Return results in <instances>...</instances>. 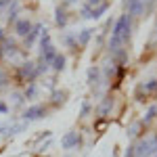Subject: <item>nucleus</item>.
Listing matches in <instances>:
<instances>
[{
	"label": "nucleus",
	"instance_id": "obj_1",
	"mask_svg": "<svg viewBox=\"0 0 157 157\" xmlns=\"http://www.w3.org/2000/svg\"><path fill=\"white\" fill-rule=\"evenodd\" d=\"M130 15H121L120 19L115 21L113 25V32H111V38H109V52H111V57L115 55V52H120L126 44H128V40H130V29H132V23H130Z\"/></svg>",
	"mask_w": 157,
	"mask_h": 157
},
{
	"label": "nucleus",
	"instance_id": "obj_2",
	"mask_svg": "<svg viewBox=\"0 0 157 157\" xmlns=\"http://www.w3.org/2000/svg\"><path fill=\"white\" fill-rule=\"evenodd\" d=\"M157 151V136H147L134 145V157H153Z\"/></svg>",
	"mask_w": 157,
	"mask_h": 157
},
{
	"label": "nucleus",
	"instance_id": "obj_3",
	"mask_svg": "<svg viewBox=\"0 0 157 157\" xmlns=\"http://www.w3.org/2000/svg\"><path fill=\"white\" fill-rule=\"evenodd\" d=\"M46 113H48V111H46V107L38 103V105H29V107L25 109L23 113H21V120L29 124V121H36V120H42V117H46Z\"/></svg>",
	"mask_w": 157,
	"mask_h": 157
},
{
	"label": "nucleus",
	"instance_id": "obj_4",
	"mask_svg": "<svg viewBox=\"0 0 157 157\" xmlns=\"http://www.w3.org/2000/svg\"><path fill=\"white\" fill-rule=\"evenodd\" d=\"M80 143H82V136L75 132V130H71V132H67L61 138V149L63 151H71V149H78Z\"/></svg>",
	"mask_w": 157,
	"mask_h": 157
},
{
	"label": "nucleus",
	"instance_id": "obj_5",
	"mask_svg": "<svg viewBox=\"0 0 157 157\" xmlns=\"http://www.w3.org/2000/svg\"><path fill=\"white\" fill-rule=\"evenodd\" d=\"M86 82L88 86L92 88V90H97L101 82H103V73H101V67L98 65H92V67H88V71H86Z\"/></svg>",
	"mask_w": 157,
	"mask_h": 157
},
{
	"label": "nucleus",
	"instance_id": "obj_6",
	"mask_svg": "<svg viewBox=\"0 0 157 157\" xmlns=\"http://www.w3.org/2000/svg\"><path fill=\"white\" fill-rule=\"evenodd\" d=\"M19 78H21V80H27V84L34 82V80H36V63H32V61L21 63V65H19Z\"/></svg>",
	"mask_w": 157,
	"mask_h": 157
},
{
	"label": "nucleus",
	"instance_id": "obj_7",
	"mask_svg": "<svg viewBox=\"0 0 157 157\" xmlns=\"http://www.w3.org/2000/svg\"><path fill=\"white\" fill-rule=\"evenodd\" d=\"M124 6H126V15H130V17H140V15H145V4H143V0H124Z\"/></svg>",
	"mask_w": 157,
	"mask_h": 157
},
{
	"label": "nucleus",
	"instance_id": "obj_8",
	"mask_svg": "<svg viewBox=\"0 0 157 157\" xmlns=\"http://www.w3.org/2000/svg\"><path fill=\"white\" fill-rule=\"evenodd\" d=\"M29 29H32V21L29 19H17V23H15V34L17 36H21V38H25L27 34H29Z\"/></svg>",
	"mask_w": 157,
	"mask_h": 157
},
{
	"label": "nucleus",
	"instance_id": "obj_9",
	"mask_svg": "<svg viewBox=\"0 0 157 157\" xmlns=\"http://www.w3.org/2000/svg\"><path fill=\"white\" fill-rule=\"evenodd\" d=\"M111 107H113V98L105 97L103 101H101V105L97 107V115H98V117H107L109 111H111Z\"/></svg>",
	"mask_w": 157,
	"mask_h": 157
},
{
	"label": "nucleus",
	"instance_id": "obj_10",
	"mask_svg": "<svg viewBox=\"0 0 157 157\" xmlns=\"http://www.w3.org/2000/svg\"><path fill=\"white\" fill-rule=\"evenodd\" d=\"M40 57H42V63L50 65V63H52V59L57 57V50H55V46H52V44H46V46H42Z\"/></svg>",
	"mask_w": 157,
	"mask_h": 157
},
{
	"label": "nucleus",
	"instance_id": "obj_11",
	"mask_svg": "<svg viewBox=\"0 0 157 157\" xmlns=\"http://www.w3.org/2000/svg\"><path fill=\"white\" fill-rule=\"evenodd\" d=\"M42 32H44V25H42V23H36V25H32V29H29V34L25 36V44H27V46H29V44H34V42H36V38L40 36Z\"/></svg>",
	"mask_w": 157,
	"mask_h": 157
},
{
	"label": "nucleus",
	"instance_id": "obj_12",
	"mask_svg": "<svg viewBox=\"0 0 157 157\" xmlns=\"http://www.w3.org/2000/svg\"><path fill=\"white\" fill-rule=\"evenodd\" d=\"M38 92H40L38 84H36V82H29V84L25 86V90H23L25 101H34V98H38Z\"/></svg>",
	"mask_w": 157,
	"mask_h": 157
},
{
	"label": "nucleus",
	"instance_id": "obj_13",
	"mask_svg": "<svg viewBox=\"0 0 157 157\" xmlns=\"http://www.w3.org/2000/svg\"><path fill=\"white\" fill-rule=\"evenodd\" d=\"M15 52H17V44L13 40H9V38H4L2 40V55L9 57V55H15Z\"/></svg>",
	"mask_w": 157,
	"mask_h": 157
},
{
	"label": "nucleus",
	"instance_id": "obj_14",
	"mask_svg": "<svg viewBox=\"0 0 157 157\" xmlns=\"http://www.w3.org/2000/svg\"><path fill=\"white\" fill-rule=\"evenodd\" d=\"M17 15H19V2L13 0L11 6H9V17H6V21H9V23H17Z\"/></svg>",
	"mask_w": 157,
	"mask_h": 157
},
{
	"label": "nucleus",
	"instance_id": "obj_15",
	"mask_svg": "<svg viewBox=\"0 0 157 157\" xmlns=\"http://www.w3.org/2000/svg\"><path fill=\"white\" fill-rule=\"evenodd\" d=\"M65 63H67L65 55L57 52V57L52 59V63H50V65H52V69H55V71H63V69H65Z\"/></svg>",
	"mask_w": 157,
	"mask_h": 157
},
{
	"label": "nucleus",
	"instance_id": "obj_16",
	"mask_svg": "<svg viewBox=\"0 0 157 157\" xmlns=\"http://www.w3.org/2000/svg\"><path fill=\"white\" fill-rule=\"evenodd\" d=\"M55 23L59 25V27L67 25V13H65V9H57L55 11Z\"/></svg>",
	"mask_w": 157,
	"mask_h": 157
},
{
	"label": "nucleus",
	"instance_id": "obj_17",
	"mask_svg": "<svg viewBox=\"0 0 157 157\" xmlns=\"http://www.w3.org/2000/svg\"><path fill=\"white\" fill-rule=\"evenodd\" d=\"M92 34H94V29H82L80 36H78V44H80V46H86V44L90 42Z\"/></svg>",
	"mask_w": 157,
	"mask_h": 157
},
{
	"label": "nucleus",
	"instance_id": "obj_18",
	"mask_svg": "<svg viewBox=\"0 0 157 157\" xmlns=\"http://www.w3.org/2000/svg\"><path fill=\"white\" fill-rule=\"evenodd\" d=\"M107 11H109V2H103V4H98V6L92 9V17H90V19H94V21H97V19L103 17V13H107Z\"/></svg>",
	"mask_w": 157,
	"mask_h": 157
},
{
	"label": "nucleus",
	"instance_id": "obj_19",
	"mask_svg": "<svg viewBox=\"0 0 157 157\" xmlns=\"http://www.w3.org/2000/svg\"><path fill=\"white\" fill-rule=\"evenodd\" d=\"M65 97H67L65 90H55V92H52V105H55V107L63 105V103H65Z\"/></svg>",
	"mask_w": 157,
	"mask_h": 157
},
{
	"label": "nucleus",
	"instance_id": "obj_20",
	"mask_svg": "<svg viewBox=\"0 0 157 157\" xmlns=\"http://www.w3.org/2000/svg\"><path fill=\"white\" fill-rule=\"evenodd\" d=\"M155 117H157V105H151L149 111H147V115H145V120H143V124H149V121H153Z\"/></svg>",
	"mask_w": 157,
	"mask_h": 157
},
{
	"label": "nucleus",
	"instance_id": "obj_21",
	"mask_svg": "<svg viewBox=\"0 0 157 157\" xmlns=\"http://www.w3.org/2000/svg\"><path fill=\"white\" fill-rule=\"evenodd\" d=\"M11 101H13V105H15V107H21V105L25 103L23 92H13V94H11Z\"/></svg>",
	"mask_w": 157,
	"mask_h": 157
},
{
	"label": "nucleus",
	"instance_id": "obj_22",
	"mask_svg": "<svg viewBox=\"0 0 157 157\" xmlns=\"http://www.w3.org/2000/svg\"><path fill=\"white\" fill-rule=\"evenodd\" d=\"M140 128H143V121H134V124H130V128H128V136H138Z\"/></svg>",
	"mask_w": 157,
	"mask_h": 157
},
{
	"label": "nucleus",
	"instance_id": "obj_23",
	"mask_svg": "<svg viewBox=\"0 0 157 157\" xmlns=\"http://www.w3.org/2000/svg\"><path fill=\"white\" fill-rule=\"evenodd\" d=\"M90 111H92V105H90V101L86 98L84 103H82V109H80V117H88Z\"/></svg>",
	"mask_w": 157,
	"mask_h": 157
},
{
	"label": "nucleus",
	"instance_id": "obj_24",
	"mask_svg": "<svg viewBox=\"0 0 157 157\" xmlns=\"http://www.w3.org/2000/svg\"><path fill=\"white\" fill-rule=\"evenodd\" d=\"M82 17H84V19H90V17H92V6L84 4V6H82Z\"/></svg>",
	"mask_w": 157,
	"mask_h": 157
},
{
	"label": "nucleus",
	"instance_id": "obj_25",
	"mask_svg": "<svg viewBox=\"0 0 157 157\" xmlns=\"http://www.w3.org/2000/svg\"><path fill=\"white\" fill-rule=\"evenodd\" d=\"M78 42V36H73V34H65V44L67 46H73Z\"/></svg>",
	"mask_w": 157,
	"mask_h": 157
},
{
	"label": "nucleus",
	"instance_id": "obj_26",
	"mask_svg": "<svg viewBox=\"0 0 157 157\" xmlns=\"http://www.w3.org/2000/svg\"><path fill=\"white\" fill-rule=\"evenodd\" d=\"M6 82H9V75H6V71H0V88H4V86H6Z\"/></svg>",
	"mask_w": 157,
	"mask_h": 157
},
{
	"label": "nucleus",
	"instance_id": "obj_27",
	"mask_svg": "<svg viewBox=\"0 0 157 157\" xmlns=\"http://www.w3.org/2000/svg\"><path fill=\"white\" fill-rule=\"evenodd\" d=\"M6 113H9V105L4 101H0V115H6Z\"/></svg>",
	"mask_w": 157,
	"mask_h": 157
},
{
	"label": "nucleus",
	"instance_id": "obj_28",
	"mask_svg": "<svg viewBox=\"0 0 157 157\" xmlns=\"http://www.w3.org/2000/svg\"><path fill=\"white\" fill-rule=\"evenodd\" d=\"M86 4L94 9V6H98V4H103V0H86Z\"/></svg>",
	"mask_w": 157,
	"mask_h": 157
},
{
	"label": "nucleus",
	"instance_id": "obj_29",
	"mask_svg": "<svg viewBox=\"0 0 157 157\" xmlns=\"http://www.w3.org/2000/svg\"><path fill=\"white\" fill-rule=\"evenodd\" d=\"M124 157H134V145H130L128 149H126V153H124Z\"/></svg>",
	"mask_w": 157,
	"mask_h": 157
},
{
	"label": "nucleus",
	"instance_id": "obj_30",
	"mask_svg": "<svg viewBox=\"0 0 157 157\" xmlns=\"http://www.w3.org/2000/svg\"><path fill=\"white\" fill-rule=\"evenodd\" d=\"M13 0H0V9H4V6H11Z\"/></svg>",
	"mask_w": 157,
	"mask_h": 157
},
{
	"label": "nucleus",
	"instance_id": "obj_31",
	"mask_svg": "<svg viewBox=\"0 0 157 157\" xmlns=\"http://www.w3.org/2000/svg\"><path fill=\"white\" fill-rule=\"evenodd\" d=\"M4 40V29H0V42Z\"/></svg>",
	"mask_w": 157,
	"mask_h": 157
},
{
	"label": "nucleus",
	"instance_id": "obj_32",
	"mask_svg": "<svg viewBox=\"0 0 157 157\" xmlns=\"http://www.w3.org/2000/svg\"><path fill=\"white\" fill-rule=\"evenodd\" d=\"M65 2H67V4H75L78 0H65Z\"/></svg>",
	"mask_w": 157,
	"mask_h": 157
},
{
	"label": "nucleus",
	"instance_id": "obj_33",
	"mask_svg": "<svg viewBox=\"0 0 157 157\" xmlns=\"http://www.w3.org/2000/svg\"><path fill=\"white\" fill-rule=\"evenodd\" d=\"M153 157H157V151H155V155H153Z\"/></svg>",
	"mask_w": 157,
	"mask_h": 157
}]
</instances>
